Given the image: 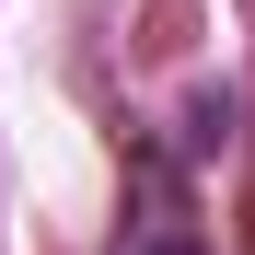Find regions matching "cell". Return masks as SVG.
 <instances>
[{
	"mask_svg": "<svg viewBox=\"0 0 255 255\" xmlns=\"http://www.w3.org/2000/svg\"><path fill=\"white\" fill-rule=\"evenodd\" d=\"M128 255H197V244H186V221H174V209L151 197V209H139V232H128Z\"/></svg>",
	"mask_w": 255,
	"mask_h": 255,
	"instance_id": "1",
	"label": "cell"
}]
</instances>
